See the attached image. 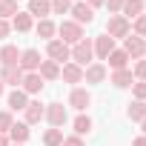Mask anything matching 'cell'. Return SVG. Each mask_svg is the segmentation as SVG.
<instances>
[{
	"mask_svg": "<svg viewBox=\"0 0 146 146\" xmlns=\"http://www.w3.org/2000/svg\"><path fill=\"white\" fill-rule=\"evenodd\" d=\"M20 89H23L26 95H37V92L43 89V78L37 75V72H26V75H23V83H20Z\"/></svg>",
	"mask_w": 146,
	"mask_h": 146,
	"instance_id": "4fadbf2b",
	"label": "cell"
},
{
	"mask_svg": "<svg viewBox=\"0 0 146 146\" xmlns=\"http://www.w3.org/2000/svg\"><path fill=\"white\" fill-rule=\"evenodd\" d=\"M123 52L129 54V60H140V57L146 54V43H143V37H137V35H129V37H126V46H123Z\"/></svg>",
	"mask_w": 146,
	"mask_h": 146,
	"instance_id": "ba28073f",
	"label": "cell"
},
{
	"mask_svg": "<svg viewBox=\"0 0 146 146\" xmlns=\"http://www.w3.org/2000/svg\"><path fill=\"white\" fill-rule=\"evenodd\" d=\"M132 29H135V35H137V37H143V35H146V15L135 17V26H132Z\"/></svg>",
	"mask_w": 146,
	"mask_h": 146,
	"instance_id": "d6a6232c",
	"label": "cell"
},
{
	"mask_svg": "<svg viewBox=\"0 0 146 146\" xmlns=\"http://www.w3.org/2000/svg\"><path fill=\"white\" fill-rule=\"evenodd\" d=\"M69 15H72V20H75L78 26H83V23H92V20H95V9H92V6H86V3H72Z\"/></svg>",
	"mask_w": 146,
	"mask_h": 146,
	"instance_id": "52a82bcc",
	"label": "cell"
},
{
	"mask_svg": "<svg viewBox=\"0 0 146 146\" xmlns=\"http://www.w3.org/2000/svg\"><path fill=\"white\" fill-rule=\"evenodd\" d=\"M3 89H6V86H3V80H0V95H3Z\"/></svg>",
	"mask_w": 146,
	"mask_h": 146,
	"instance_id": "b9f144b4",
	"label": "cell"
},
{
	"mask_svg": "<svg viewBox=\"0 0 146 146\" xmlns=\"http://www.w3.org/2000/svg\"><path fill=\"white\" fill-rule=\"evenodd\" d=\"M12 26H15L17 32H29V29H32V15H29V12H17Z\"/></svg>",
	"mask_w": 146,
	"mask_h": 146,
	"instance_id": "d4e9b609",
	"label": "cell"
},
{
	"mask_svg": "<svg viewBox=\"0 0 146 146\" xmlns=\"http://www.w3.org/2000/svg\"><path fill=\"white\" fill-rule=\"evenodd\" d=\"M69 106H75L78 112H86V109L92 106V95H89V89H72V95H69Z\"/></svg>",
	"mask_w": 146,
	"mask_h": 146,
	"instance_id": "30bf717a",
	"label": "cell"
},
{
	"mask_svg": "<svg viewBox=\"0 0 146 146\" xmlns=\"http://www.w3.org/2000/svg\"><path fill=\"white\" fill-rule=\"evenodd\" d=\"M106 0H86V6H92V9H98V6H103Z\"/></svg>",
	"mask_w": 146,
	"mask_h": 146,
	"instance_id": "f35d334b",
	"label": "cell"
},
{
	"mask_svg": "<svg viewBox=\"0 0 146 146\" xmlns=\"http://www.w3.org/2000/svg\"><path fill=\"white\" fill-rule=\"evenodd\" d=\"M46 54H49V60H54V63H63V60H69V57H72V49H69L63 40H49V46H46Z\"/></svg>",
	"mask_w": 146,
	"mask_h": 146,
	"instance_id": "5b68a950",
	"label": "cell"
},
{
	"mask_svg": "<svg viewBox=\"0 0 146 146\" xmlns=\"http://www.w3.org/2000/svg\"><path fill=\"white\" fill-rule=\"evenodd\" d=\"M43 143H46V146H63V132H60V129H49V132L43 135Z\"/></svg>",
	"mask_w": 146,
	"mask_h": 146,
	"instance_id": "83f0119b",
	"label": "cell"
},
{
	"mask_svg": "<svg viewBox=\"0 0 146 146\" xmlns=\"http://www.w3.org/2000/svg\"><path fill=\"white\" fill-rule=\"evenodd\" d=\"M132 80H135V75L129 69H117L115 75H112V83L117 86V89H126V86H132Z\"/></svg>",
	"mask_w": 146,
	"mask_h": 146,
	"instance_id": "7402d4cb",
	"label": "cell"
},
{
	"mask_svg": "<svg viewBox=\"0 0 146 146\" xmlns=\"http://www.w3.org/2000/svg\"><path fill=\"white\" fill-rule=\"evenodd\" d=\"M106 60H109V66H112V69L117 72V69H126V60H129V54H126L123 49H115V52H112V54H109Z\"/></svg>",
	"mask_w": 146,
	"mask_h": 146,
	"instance_id": "603a6c76",
	"label": "cell"
},
{
	"mask_svg": "<svg viewBox=\"0 0 146 146\" xmlns=\"http://www.w3.org/2000/svg\"><path fill=\"white\" fill-rule=\"evenodd\" d=\"M60 78L66 83H83V69L78 63H66V66H60Z\"/></svg>",
	"mask_w": 146,
	"mask_h": 146,
	"instance_id": "5bb4252c",
	"label": "cell"
},
{
	"mask_svg": "<svg viewBox=\"0 0 146 146\" xmlns=\"http://www.w3.org/2000/svg\"><path fill=\"white\" fill-rule=\"evenodd\" d=\"M83 80L86 83H103L106 80V66L103 63H89L83 69Z\"/></svg>",
	"mask_w": 146,
	"mask_h": 146,
	"instance_id": "7c38bea8",
	"label": "cell"
},
{
	"mask_svg": "<svg viewBox=\"0 0 146 146\" xmlns=\"http://www.w3.org/2000/svg\"><path fill=\"white\" fill-rule=\"evenodd\" d=\"M23 115H26V126L40 123V120H43V115H46V106H40L37 100H29V106L23 109Z\"/></svg>",
	"mask_w": 146,
	"mask_h": 146,
	"instance_id": "9a60e30c",
	"label": "cell"
},
{
	"mask_svg": "<svg viewBox=\"0 0 146 146\" xmlns=\"http://www.w3.org/2000/svg\"><path fill=\"white\" fill-rule=\"evenodd\" d=\"M37 75L43 78V83H46V80H57V78H60V63H54V60H43L40 69H37Z\"/></svg>",
	"mask_w": 146,
	"mask_h": 146,
	"instance_id": "2e32d148",
	"label": "cell"
},
{
	"mask_svg": "<svg viewBox=\"0 0 146 146\" xmlns=\"http://www.w3.org/2000/svg\"><path fill=\"white\" fill-rule=\"evenodd\" d=\"M29 15L46 20V17L52 15V3H49V0H32V3H29Z\"/></svg>",
	"mask_w": 146,
	"mask_h": 146,
	"instance_id": "ac0fdd59",
	"label": "cell"
},
{
	"mask_svg": "<svg viewBox=\"0 0 146 146\" xmlns=\"http://www.w3.org/2000/svg\"><path fill=\"white\" fill-rule=\"evenodd\" d=\"M103 6H109V12H112V15H117V12L123 9V0H106Z\"/></svg>",
	"mask_w": 146,
	"mask_h": 146,
	"instance_id": "e575fe53",
	"label": "cell"
},
{
	"mask_svg": "<svg viewBox=\"0 0 146 146\" xmlns=\"http://www.w3.org/2000/svg\"><path fill=\"white\" fill-rule=\"evenodd\" d=\"M63 146H86V143H83V137L75 135V137H63Z\"/></svg>",
	"mask_w": 146,
	"mask_h": 146,
	"instance_id": "d590c367",
	"label": "cell"
},
{
	"mask_svg": "<svg viewBox=\"0 0 146 146\" xmlns=\"http://www.w3.org/2000/svg\"><path fill=\"white\" fill-rule=\"evenodd\" d=\"M92 49H95V54H98L100 60H106V57H109V54L115 52V40H112L109 35H100V37H95Z\"/></svg>",
	"mask_w": 146,
	"mask_h": 146,
	"instance_id": "8fae6325",
	"label": "cell"
},
{
	"mask_svg": "<svg viewBox=\"0 0 146 146\" xmlns=\"http://www.w3.org/2000/svg\"><path fill=\"white\" fill-rule=\"evenodd\" d=\"M26 106H29V95H26L23 89H15V92L9 95V109H12V112H23Z\"/></svg>",
	"mask_w": 146,
	"mask_h": 146,
	"instance_id": "d6986e66",
	"label": "cell"
},
{
	"mask_svg": "<svg viewBox=\"0 0 146 146\" xmlns=\"http://www.w3.org/2000/svg\"><path fill=\"white\" fill-rule=\"evenodd\" d=\"M0 146H12V143H9V137H6V135H0Z\"/></svg>",
	"mask_w": 146,
	"mask_h": 146,
	"instance_id": "ab89813d",
	"label": "cell"
},
{
	"mask_svg": "<svg viewBox=\"0 0 146 146\" xmlns=\"http://www.w3.org/2000/svg\"><path fill=\"white\" fill-rule=\"evenodd\" d=\"M132 146H146V135H140V137H135V140H132Z\"/></svg>",
	"mask_w": 146,
	"mask_h": 146,
	"instance_id": "74e56055",
	"label": "cell"
},
{
	"mask_svg": "<svg viewBox=\"0 0 146 146\" xmlns=\"http://www.w3.org/2000/svg\"><path fill=\"white\" fill-rule=\"evenodd\" d=\"M57 35H60V40H63L66 46H69V43L75 46V43L83 40V26H78L75 20H63V23L57 26Z\"/></svg>",
	"mask_w": 146,
	"mask_h": 146,
	"instance_id": "6da1fadb",
	"label": "cell"
},
{
	"mask_svg": "<svg viewBox=\"0 0 146 146\" xmlns=\"http://www.w3.org/2000/svg\"><path fill=\"white\" fill-rule=\"evenodd\" d=\"M17 15V0H0V20Z\"/></svg>",
	"mask_w": 146,
	"mask_h": 146,
	"instance_id": "4316f807",
	"label": "cell"
},
{
	"mask_svg": "<svg viewBox=\"0 0 146 146\" xmlns=\"http://www.w3.org/2000/svg\"><path fill=\"white\" fill-rule=\"evenodd\" d=\"M40 52L37 49H26V52H20V60H17V66L23 69V72H37L40 69Z\"/></svg>",
	"mask_w": 146,
	"mask_h": 146,
	"instance_id": "9c48e42d",
	"label": "cell"
},
{
	"mask_svg": "<svg viewBox=\"0 0 146 146\" xmlns=\"http://www.w3.org/2000/svg\"><path fill=\"white\" fill-rule=\"evenodd\" d=\"M92 57H95V49H92V40H80V43H75V49H72V63H78L80 69L83 66H89L92 63Z\"/></svg>",
	"mask_w": 146,
	"mask_h": 146,
	"instance_id": "3957f363",
	"label": "cell"
},
{
	"mask_svg": "<svg viewBox=\"0 0 146 146\" xmlns=\"http://www.w3.org/2000/svg\"><path fill=\"white\" fill-rule=\"evenodd\" d=\"M52 3V15H69L72 9V0H49Z\"/></svg>",
	"mask_w": 146,
	"mask_h": 146,
	"instance_id": "f546056e",
	"label": "cell"
},
{
	"mask_svg": "<svg viewBox=\"0 0 146 146\" xmlns=\"http://www.w3.org/2000/svg\"><path fill=\"white\" fill-rule=\"evenodd\" d=\"M9 32H12V26H9V23H6V20H0V37H6V35H9Z\"/></svg>",
	"mask_w": 146,
	"mask_h": 146,
	"instance_id": "8d00e7d4",
	"label": "cell"
},
{
	"mask_svg": "<svg viewBox=\"0 0 146 146\" xmlns=\"http://www.w3.org/2000/svg\"><path fill=\"white\" fill-rule=\"evenodd\" d=\"M106 35L115 40V37H129L132 35V23L123 17V15H112L109 23H106Z\"/></svg>",
	"mask_w": 146,
	"mask_h": 146,
	"instance_id": "7a4b0ae2",
	"label": "cell"
},
{
	"mask_svg": "<svg viewBox=\"0 0 146 146\" xmlns=\"http://www.w3.org/2000/svg\"><path fill=\"white\" fill-rule=\"evenodd\" d=\"M12 112H0V135H9V129H12Z\"/></svg>",
	"mask_w": 146,
	"mask_h": 146,
	"instance_id": "4dcf8cb0",
	"label": "cell"
},
{
	"mask_svg": "<svg viewBox=\"0 0 146 146\" xmlns=\"http://www.w3.org/2000/svg\"><path fill=\"white\" fill-rule=\"evenodd\" d=\"M43 117L52 123V129H60V126L66 123V117H69V115H66V106H63V103H49Z\"/></svg>",
	"mask_w": 146,
	"mask_h": 146,
	"instance_id": "8992f818",
	"label": "cell"
},
{
	"mask_svg": "<svg viewBox=\"0 0 146 146\" xmlns=\"http://www.w3.org/2000/svg\"><path fill=\"white\" fill-rule=\"evenodd\" d=\"M9 140H12L15 146H23V143L29 140V126H26V123H12V129H9Z\"/></svg>",
	"mask_w": 146,
	"mask_h": 146,
	"instance_id": "e0dca14e",
	"label": "cell"
},
{
	"mask_svg": "<svg viewBox=\"0 0 146 146\" xmlns=\"http://www.w3.org/2000/svg\"><path fill=\"white\" fill-rule=\"evenodd\" d=\"M17 3H20V0H17Z\"/></svg>",
	"mask_w": 146,
	"mask_h": 146,
	"instance_id": "7bdbcfd3",
	"label": "cell"
},
{
	"mask_svg": "<svg viewBox=\"0 0 146 146\" xmlns=\"http://www.w3.org/2000/svg\"><path fill=\"white\" fill-rule=\"evenodd\" d=\"M143 9H146V6H143V0H123V9H120V12H123L126 20H132V17H140Z\"/></svg>",
	"mask_w": 146,
	"mask_h": 146,
	"instance_id": "ffe728a7",
	"label": "cell"
},
{
	"mask_svg": "<svg viewBox=\"0 0 146 146\" xmlns=\"http://www.w3.org/2000/svg\"><path fill=\"white\" fill-rule=\"evenodd\" d=\"M132 75H135L137 80H143V83H146V60H143V57L135 63V72H132Z\"/></svg>",
	"mask_w": 146,
	"mask_h": 146,
	"instance_id": "1f68e13d",
	"label": "cell"
},
{
	"mask_svg": "<svg viewBox=\"0 0 146 146\" xmlns=\"http://www.w3.org/2000/svg\"><path fill=\"white\" fill-rule=\"evenodd\" d=\"M126 115H129L132 120H143V117H146V103H143V100H132Z\"/></svg>",
	"mask_w": 146,
	"mask_h": 146,
	"instance_id": "484cf974",
	"label": "cell"
},
{
	"mask_svg": "<svg viewBox=\"0 0 146 146\" xmlns=\"http://www.w3.org/2000/svg\"><path fill=\"white\" fill-rule=\"evenodd\" d=\"M54 32H57V26H54V23H52V20H49V17H46V20H40V23H37V35H40V37H46V40H49V37H52V35H54Z\"/></svg>",
	"mask_w": 146,
	"mask_h": 146,
	"instance_id": "f1b7e54d",
	"label": "cell"
},
{
	"mask_svg": "<svg viewBox=\"0 0 146 146\" xmlns=\"http://www.w3.org/2000/svg\"><path fill=\"white\" fill-rule=\"evenodd\" d=\"M89 132H92V117H89V115H78V117H75V135L83 137V135H89Z\"/></svg>",
	"mask_w": 146,
	"mask_h": 146,
	"instance_id": "cb8c5ba5",
	"label": "cell"
},
{
	"mask_svg": "<svg viewBox=\"0 0 146 146\" xmlns=\"http://www.w3.org/2000/svg\"><path fill=\"white\" fill-rule=\"evenodd\" d=\"M135 100H143V103H146V83H143V80L135 83Z\"/></svg>",
	"mask_w": 146,
	"mask_h": 146,
	"instance_id": "836d02e7",
	"label": "cell"
},
{
	"mask_svg": "<svg viewBox=\"0 0 146 146\" xmlns=\"http://www.w3.org/2000/svg\"><path fill=\"white\" fill-rule=\"evenodd\" d=\"M140 126H143V135H146V117H143V120H140Z\"/></svg>",
	"mask_w": 146,
	"mask_h": 146,
	"instance_id": "60d3db41",
	"label": "cell"
},
{
	"mask_svg": "<svg viewBox=\"0 0 146 146\" xmlns=\"http://www.w3.org/2000/svg\"><path fill=\"white\" fill-rule=\"evenodd\" d=\"M23 75H26V72H23L20 66H0V80H3V86H15V89H20Z\"/></svg>",
	"mask_w": 146,
	"mask_h": 146,
	"instance_id": "277c9868",
	"label": "cell"
},
{
	"mask_svg": "<svg viewBox=\"0 0 146 146\" xmlns=\"http://www.w3.org/2000/svg\"><path fill=\"white\" fill-rule=\"evenodd\" d=\"M17 60H20L17 46H3L0 49V66H17Z\"/></svg>",
	"mask_w": 146,
	"mask_h": 146,
	"instance_id": "44dd1931",
	"label": "cell"
}]
</instances>
